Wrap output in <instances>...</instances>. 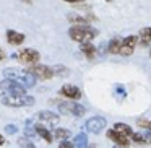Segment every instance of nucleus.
I'll use <instances>...</instances> for the list:
<instances>
[{
    "mask_svg": "<svg viewBox=\"0 0 151 148\" xmlns=\"http://www.w3.org/2000/svg\"><path fill=\"white\" fill-rule=\"evenodd\" d=\"M4 77L8 80H13L15 83L21 85L24 90L26 88H33L36 86V77L31 75L28 70H20V69H5L4 70Z\"/></svg>",
    "mask_w": 151,
    "mask_h": 148,
    "instance_id": "nucleus-1",
    "label": "nucleus"
},
{
    "mask_svg": "<svg viewBox=\"0 0 151 148\" xmlns=\"http://www.w3.org/2000/svg\"><path fill=\"white\" fill-rule=\"evenodd\" d=\"M68 36L72 41L83 44V43H91L96 36H98V30H94L89 25H80V26H72L68 30Z\"/></svg>",
    "mask_w": 151,
    "mask_h": 148,
    "instance_id": "nucleus-2",
    "label": "nucleus"
},
{
    "mask_svg": "<svg viewBox=\"0 0 151 148\" xmlns=\"http://www.w3.org/2000/svg\"><path fill=\"white\" fill-rule=\"evenodd\" d=\"M2 104L8 108H24V106H33L34 98L28 95H20V96H2Z\"/></svg>",
    "mask_w": 151,
    "mask_h": 148,
    "instance_id": "nucleus-3",
    "label": "nucleus"
},
{
    "mask_svg": "<svg viewBox=\"0 0 151 148\" xmlns=\"http://www.w3.org/2000/svg\"><path fill=\"white\" fill-rule=\"evenodd\" d=\"M57 108L62 114H68V116H75V117H81L85 116L86 109L83 108L80 103H67V101H55Z\"/></svg>",
    "mask_w": 151,
    "mask_h": 148,
    "instance_id": "nucleus-4",
    "label": "nucleus"
},
{
    "mask_svg": "<svg viewBox=\"0 0 151 148\" xmlns=\"http://www.w3.org/2000/svg\"><path fill=\"white\" fill-rule=\"evenodd\" d=\"M0 91H2V96H20V95H26V90L21 85L15 83L13 80H2L0 82Z\"/></svg>",
    "mask_w": 151,
    "mask_h": 148,
    "instance_id": "nucleus-5",
    "label": "nucleus"
},
{
    "mask_svg": "<svg viewBox=\"0 0 151 148\" xmlns=\"http://www.w3.org/2000/svg\"><path fill=\"white\" fill-rule=\"evenodd\" d=\"M13 59H18L21 64H28V65H36L41 60V54L36 49H23L18 54H13Z\"/></svg>",
    "mask_w": 151,
    "mask_h": 148,
    "instance_id": "nucleus-6",
    "label": "nucleus"
},
{
    "mask_svg": "<svg viewBox=\"0 0 151 148\" xmlns=\"http://www.w3.org/2000/svg\"><path fill=\"white\" fill-rule=\"evenodd\" d=\"M106 125H107V121H106L104 117L96 116V117H91V119H88V121H86L85 129H86V132H89V134L99 135L106 129Z\"/></svg>",
    "mask_w": 151,
    "mask_h": 148,
    "instance_id": "nucleus-7",
    "label": "nucleus"
},
{
    "mask_svg": "<svg viewBox=\"0 0 151 148\" xmlns=\"http://www.w3.org/2000/svg\"><path fill=\"white\" fill-rule=\"evenodd\" d=\"M28 72L31 75H34L36 78H41V80H50L54 77V70L52 67H47V65H42V64H36V65H31L28 69Z\"/></svg>",
    "mask_w": 151,
    "mask_h": 148,
    "instance_id": "nucleus-8",
    "label": "nucleus"
},
{
    "mask_svg": "<svg viewBox=\"0 0 151 148\" xmlns=\"http://www.w3.org/2000/svg\"><path fill=\"white\" fill-rule=\"evenodd\" d=\"M138 44V38L137 36H127L125 39H122V46H120V51H119V54L120 56H132L135 51V47H137Z\"/></svg>",
    "mask_w": 151,
    "mask_h": 148,
    "instance_id": "nucleus-9",
    "label": "nucleus"
},
{
    "mask_svg": "<svg viewBox=\"0 0 151 148\" xmlns=\"http://www.w3.org/2000/svg\"><path fill=\"white\" fill-rule=\"evenodd\" d=\"M5 38H7V43L12 44V46H21L24 43V39H26V36L23 33L15 31V30H8L5 33Z\"/></svg>",
    "mask_w": 151,
    "mask_h": 148,
    "instance_id": "nucleus-10",
    "label": "nucleus"
},
{
    "mask_svg": "<svg viewBox=\"0 0 151 148\" xmlns=\"http://www.w3.org/2000/svg\"><path fill=\"white\" fill-rule=\"evenodd\" d=\"M60 95L68 98V99H75V101L81 98V91H80V88L75 85H63L62 88H60Z\"/></svg>",
    "mask_w": 151,
    "mask_h": 148,
    "instance_id": "nucleus-11",
    "label": "nucleus"
},
{
    "mask_svg": "<svg viewBox=\"0 0 151 148\" xmlns=\"http://www.w3.org/2000/svg\"><path fill=\"white\" fill-rule=\"evenodd\" d=\"M107 138H111V140L114 142L117 147H122V148H128V147H130V142H128V138L125 137V135L115 132L114 129H112V130H107Z\"/></svg>",
    "mask_w": 151,
    "mask_h": 148,
    "instance_id": "nucleus-12",
    "label": "nucleus"
},
{
    "mask_svg": "<svg viewBox=\"0 0 151 148\" xmlns=\"http://www.w3.org/2000/svg\"><path fill=\"white\" fill-rule=\"evenodd\" d=\"M37 117H39L41 122H46V124H49V125H57L60 121V117L57 114H54L52 111H39Z\"/></svg>",
    "mask_w": 151,
    "mask_h": 148,
    "instance_id": "nucleus-13",
    "label": "nucleus"
},
{
    "mask_svg": "<svg viewBox=\"0 0 151 148\" xmlns=\"http://www.w3.org/2000/svg\"><path fill=\"white\" fill-rule=\"evenodd\" d=\"M34 130H36V135H39L41 138H44L47 143H52V140H54L52 132H50L47 127H44L42 124H37V125H34Z\"/></svg>",
    "mask_w": 151,
    "mask_h": 148,
    "instance_id": "nucleus-14",
    "label": "nucleus"
},
{
    "mask_svg": "<svg viewBox=\"0 0 151 148\" xmlns=\"http://www.w3.org/2000/svg\"><path fill=\"white\" fill-rule=\"evenodd\" d=\"M67 20H68L70 23L73 25V26H80V25H89V21L86 20L85 17H81V15L75 13V12H72V13L67 15Z\"/></svg>",
    "mask_w": 151,
    "mask_h": 148,
    "instance_id": "nucleus-15",
    "label": "nucleus"
},
{
    "mask_svg": "<svg viewBox=\"0 0 151 148\" xmlns=\"http://www.w3.org/2000/svg\"><path fill=\"white\" fill-rule=\"evenodd\" d=\"M138 41H140L141 46H148V44H151V26L141 28L140 36H138Z\"/></svg>",
    "mask_w": 151,
    "mask_h": 148,
    "instance_id": "nucleus-16",
    "label": "nucleus"
},
{
    "mask_svg": "<svg viewBox=\"0 0 151 148\" xmlns=\"http://www.w3.org/2000/svg\"><path fill=\"white\" fill-rule=\"evenodd\" d=\"M114 130L119 132V134L125 135V137H132V134H133V130H132V127L128 124H124V122H117V124L114 125Z\"/></svg>",
    "mask_w": 151,
    "mask_h": 148,
    "instance_id": "nucleus-17",
    "label": "nucleus"
},
{
    "mask_svg": "<svg viewBox=\"0 0 151 148\" xmlns=\"http://www.w3.org/2000/svg\"><path fill=\"white\" fill-rule=\"evenodd\" d=\"M88 147V135L86 134H78L73 138V148H86Z\"/></svg>",
    "mask_w": 151,
    "mask_h": 148,
    "instance_id": "nucleus-18",
    "label": "nucleus"
},
{
    "mask_svg": "<svg viewBox=\"0 0 151 148\" xmlns=\"http://www.w3.org/2000/svg\"><path fill=\"white\" fill-rule=\"evenodd\" d=\"M52 137L55 138V140H68V137H70V130H67V129H62V127H57V129H54V134H52Z\"/></svg>",
    "mask_w": 151,
    "mask_h": 148,
    "instance_id": "nucleus-19",
    "label": "nucleus"
},
{
    "mask_svg": "<svg viewBox=\"0 0 151 148\" xmlns=\"http://www.w3.org/2000/svg\"><path fill=\"white\" fill-rule=\"evenodd\" d=\"M81 52H83V56H86L88 59H93V57L96 56V47L93 46L91 43H83L81 44Z\"/></svg>",
    "mask_w": 151,
    "mask_h": 148,
    "instance_id": "nucleus-20",
    "label": "nucleus"
},
{
    "mask_svg": "<svg viewBox=\"0 0 151 148\" xmlns=\"http://www.w3.org/2000/svg\"><path fill=\"white\" fill-rule=\"evenodd\" d=\"M120 46H122V39H120V38H112L107 49H109V52H111V54H119Z\"/></svg>",
    "mask_w": 151,
    "mask_h": 148,
    "instance_id": "nucleus-21",
    "label": "nucleus"
},
{
    "mask_svg": "<svg viewBox=\"0 0 151 148\" xmlns=\"http://www.w3.org/2000/svg\"><path fill=\"white\" fill-rule=\"evenodd\" d=\"M52 70H54V77H60V78H63V77H67L70 73V70L63 65H54Z\"/></svg>",
    "mask_w": 151,
    "mask_h": 148,
    "instance_id": "nucleus-22",
    "label": "nucleus"
},
{
    "mask_svg": "<svg viewBox=\"0 0 151 148\" xmlns=\"http://www.w3.org/2000/svg\"><path fill=\"white\" fill-rule=\"evenodd\" d=\"M137 125L140 129H145L146 132H151V121H150V119H146V117L137 119Z\"/></svg>",
    "mask_w": 151,
    "mask_h": 148,
    "instance_id": "nucleus-23",
    "label": "nucleus"
},
{
    "mask_svg": "<svg viewBox=\"0 0 151 148\" xmlns=\"http://www.w3.org/2000/svg\"><path fill=\"white\" fill-rule=\"evenodd\" d=\"M18 145H20L21 148H36V145L31 142V138H26V137H21L20 140H18Z\"/></svg>",
    "mask_w": 151,
    "mask_h": 148,
    "instance_id": "nucleus-24",
    "label": "nucleus"
},
{
    "mask_svg": "<svg viewBox=\"0 0 151 148\" xmlns=\"http://www.w3.org/2000/svg\"><path fill=\"white\" fill-rule=\"evenodd\" d=\"M130 138H132V140H133L137 145H146V142H145V137H143V134H135V132H133Z\"/></svg>",
    "mask_w": 151,
    "mask_h": 148,
    "instance_id": "nucleus-25",
    "label": "nucleus"
},
{
    "mask_svg": "<svg viewBox=\"0 0 151 148\" xmlns=\"http://www.w3.org/2000/svg\"><path fill=\"white\" fill-rule=\"evenodd\" d=\"M114 93L117 95V98L119 99H124L125 96H127V91H125V88L122 85H115V90H114Z\"/></svg>",
    "mask_w": 151,
    "mask_h": 148,
    "instance_id": "nucleus-26",
    "label": "nucleus"
},
{
    "mask_svg": "<svg viewBox=\"0 0 151 148\" xmlns=\"http://www.w3.org/2000/svg\"><path fill=\"white\" fill-rule=\"evenodd\" d=\"M17 132H18V127H17V125H13V124L5 125V134H8V135H15Z\"/></svg>",
    "mask_w": 151,
    "mask_h": 148,
    "instance_id": "nucleus-27",
    "label": "nucleus"
},
{
    "mask_svg": "<svg viewBox=\"0 0 151 148\" xmlns=\"http://www.w3.org/2000/svg\"><path fill=\"white\" fill-rule=\"evenodd\" d=\"M24 135H26L28 138H33L34 135H36V130H34V127H29V125H26V129H24Z\"/></svg>",
    "mask_w": 151,
    "mask_h": 148,
    "instance_id": "nucleus-28",
    "label": "nucleus"
},
{
    "mask_svg": "<svg viewBox=\"0 0 151 148\" xmlns=\"http://www.w3.org/2000/svg\"><path fill=\"white\" fill-rule=\"evenodd\" d=\"M59 148H73V143H72V142H68V140H62V142H60V145H59Z\"/></svg>",
    "mask_w": 151,
    "mask_h": 148,
    "instance_id": "nucleus-29",
    "label": "nucleus"
},
{
    "mask_svg": "<svg viewBox=\"0 0 151 148\" xmlns=\"http://www.w3.org/2000/svg\"><path fill=\"white\" fill-rule=\"evenodd\" d=\"M67 4H80V2H85V0H63Z\"/></svg>",
    "mask_w": 151,
    "mask_h": 148,
    "instance_id": "nucleus-30",
    "label": "nucleus"
},
{
    "mask_svg": "<svg viewBox=\"0 0 151 148\" xmlns=\"http://www.w3.org/2000/svg\"><path fill=\"white\" fill-rule=\"evenodd\" d=\"M5 57V54H4V51H2V47H0V62H2V59Z\"/></svg>",
    "mask_w": 151,
    "mask_h": 148,
    "instance_id": "nucleus-31",
    "label": "nucleus"
},
{
    "mask_svg": "<svg viewBox=\"0 0 151 148\" xmlns=\"http://www.w3.org/2000/svg\"><path fill=\"white\" fill-rule=\"evenodd\" d=\"M4 143H5V138L2 137V134H0V147H2V145H4Z\"/></svg>",
    "mask_w": 151,
    "mask_h": 148,
    "instance_id": "nucleus-32",
    "label": "nucleus"
},
{
    "mask_svg": "<svg viewBox=\"0 0 151 148\" xmlns=\"http://www.w3.org/2000/svg\"><path fill=\"white\" fill-rule=\"evenodd\" d=\"M86 148H98V147H96V145H88Z\"/></svg>",
    "mask_w": 151,
    "mask_h": 148,
    "instance_id": "nucleus-33",
    "label": "nucleus"
},
{
    "mask_svg": "<svg viewBox=\"0 0 151 148\" xmlns=\"http://www.w3.org/2000/svg\"><path fill=\"white\" fill-rule=\"evenodd\" d=\"M24 4H31V0H23Z\"/></svg>",
    "mask_w": 151,
    "mask_h": 148,
    "instance_id": "nucleus-34",
    "label": "nucleus"
},
{
    "mask_svg": "<svg viewBox=\"0 0 151 148\" xmlns=\"http://www.w3.org/2000/svg\"><path fill=\"white\" fill-rule=\"evenodd\" d=\"M114 148H122V147H117V145H115V147H114Z\"/></svg>",
    "mask_w": 151,
    "mask_h": 148,
    "instance_id": "nucleus-35",
    "label": "nucleus"
},
{
    "mask_svg": "<svg viewBox=\"0 0 151 148\" xmlns=\"http://www.w3.org/2000/svg\"><path fill=\"white\" fill-rule=\"evenodd\" d=\"M106 2H112V0H106Z\"/></svg>",
    "mask_w": 151,
    "mask_h": 148,
    "instance_id": "nucleus-36",
    "label": "nucleus"
},
{
    "mask_svg": "<svg viewBox=\"0 0 151 148\" xmlns=\"http://www.w3.org/2000/svg\"><path fill=\"white\" fill-rule=\"evenodd\" d=\"M150 56H151V51H150Z\"/></svg>",
    "mask_w": 151,
    "mask_h": 148,
    "instance_id": "nucleus-37",
    "label": "nucleus"
}]
</instances>
